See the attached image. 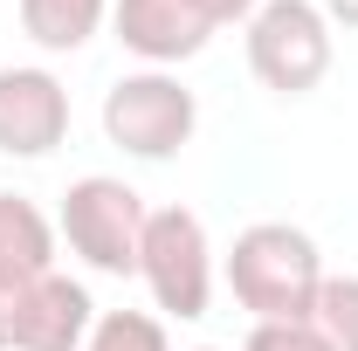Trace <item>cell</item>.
Listing matches in <instances>:
<instances>
[{
    "label": "cell",
    "mask_w": 358,
    "mask_h": 351,
    "mask_svg": "<svg viewBox=\"0 0 358 351\" xmlns=\"http://www.w3.org/2000/svg\"><path fill=\"white\" fill-rule=\"evenodd\" d=\"M227 289L255 324H310L317 289H324V255L303 227L255 220L227 248Z\"/></svg>",
    "instance_id": "1"
},
{
    "label": "cell",
    "mask_w": 358,
    "mask_h": 351,
    "mask_svg": "<svg viewBox=\"0 0 358 351\" xmlns=\"http://www.w3.org/2000/svg\"><path fill=\"white\" fill-rule=\"evenodd\" d=\"M193 124H200V103L166 69H138V76H117L103 89V138L124 159H152V166L179 159L193 145Z\"/></svg>",
    "instance_id": "2"
},
{
    "label": "cell",
    "mask_w": 358,
    "mask_h": 351,
    "mask_svg": "<svg viewBox=\"0 0 358 351\" xmlns=\"http://www.w3.org/2000/svg\"><path fill=\"white\" fill-rule=\"evenodd\" d=\"M248 69L275 96H310L331 76V21L317 0H262L248 14Z\"/></svg>",
    "instance_id": "3"
},
{
    "label": "cell",
    "mask_w": 358,
    "mask_h": 351,
    "mask_svg": "<svg viewBox=\"0 0 358 351\" xmlns=\"http://www.w3.org/2000/svg\"><path fill=\"white\" fill-rule=\"evenodd\" d=\"M145 220H152V207L110 173H90V179H76V186L62 193V241H69V255H83L96 275H138Z\"/></svg>",
    "instance_id": "4"
},
{
    "label": "cell",
    "mask_w": 358,
    "mask_h": 351,
    "mask_svg": "<svg viewBox=\"0 0 358 351\" xmlns=\"http://www.w3.org/2000/svg\"><path fill=\"white\" fill-rule=\"evenodd\" d=\"M138 282L152 289V303L193 324L207 317V296H214V248H207V227L186 207H159L145 220V248H138Z\"/></svg>",
    "instance_id": "5"
},
{
    "label": "cell",
    "mask_w": 358,
    "mask_h": 351,
    "mask_svg": "<svg viewBox=\"0 0 358 351\" xmlns=\"http://www.w3.org/2000/svg\"><path fill=\"white\" fill-rule=\"evenodd\" d=\"M69 138V89L48 69H0V152L48 159Z\"/></svg>",
    "instance_id": "6"
},
{
    "label": "cell",
    "mask_w": 358,
    "mask_h": 351,
    "mask_svg": "<svg viewBox=\"0 0 358 351\" xmlns=\"http://www.w3.org/2000/svg\"><path fill=\"white\" fill-rule=\"evenodd\" d=\"M110 28H117V42L131 48L138 62H152V69L193 62L200 48L214 42V28H207L186 0H110Z\"/></svg>",
    "instance_id": "7"
},
{
    "label": "cell",
    "mask_w": 358,
    "mask_h": 351,
    "mask_svg": "<svg viewBox=\"0 0 358 351\" xmlns=\"http://www.w3.org/2000/svg\"><path fill=\"white\" fill-rule=\"evenodd\" d=\"M96 331V303L76 275H42L21 289L14 310V351H83Z\"/></svg>",
    "instance_id": "8"
},
{
    "label": "cell",
    "mask_w": 358,
    "mask_h": 351,
    "mask_svg": "<svg viewBox=\"0 0 358 351\" xmlns=\"http://www.w3.org/2000/svg\"><path fill=\"white\" fill-rule=\"evenodd\" d=\"M42 275H55V227H48V214L35 200L0 193V282L28 289Z\"/></svg>",
    "instance_id": "9"
},
{
    "label": "cell",
    "mask_w": 358,
    "mask_h": 351,
    "mask_svg": "<svg viewBox=\"0 0 358 351\" xmlns=\"http://www.w3.org/2000/svg\"><path fill=\"white\" fill-rule=\"evenodd\" d=\"M103 21H110V0H21V28L48 55H76Z\"/></svg>",
    "instance_id": "10"
},
{
    "label": "cell",
    "mask_w": 358,
    "mask_h": 351,
    "mask_svg": "<svg viewBox=\"0 0 358 351\" xmlns=\"http://www.w3.org/2000/svg\"><path fill=\"white\" fill-rule=\"evenodd\" d=\"M310 331L331 351H358V275H324L310 310Z\"/></svg>",
    "instance_id": "11"
},
{
    "label": "cell",
    "mask_w": 358,
    "mask_h": 351,
    "mask_svg": "<svg viewBox=\"0 0 358 351\" xmlns=\"http://www.w3.org/2000/svg\"><path fill=\"white\" fill-rule=\"evenodd\" d=\"M83 351H173V345H166L159 317H145V310H103Z\"/></svg>",
    "instance_id": "12"
},
{
    "label": "cell",
    "mask_w": 358,
    "mask_h": 351,
    "mask_svg": "<svg viewBox=\"0 0 358 351\" xmlns=\"http://www.w3.org/2000/svg\"><path fill=\"white\" fill-rule=\"evenodd\" d=\"M241 351H331V345L317 338L310 324H255Z\"/></svg>",
    "instance_id": "13"
},
{
    "label": "cell",
    "mask_w": 358,
    "mask_h": 351,
    "mask_svg": "<svg viewBox=\"0 0 358 351\" xmlns=\"http://www.w3.org/2000/svg\"><path fill=\"white\" fill-rule=\"evenodd\" d=\"M186 7H193V14L207 21V28H227V21H248V14H255L262 0H186Z\"/></svg>",
    "instance_id": "14"
},
{
    "label": "cell",
    "mask_w": 358,
    "mask_h": 351,
    "mask_svg": "<svg viewBox=\"0 0 358 351\" xmlns=\"http://www.w3.org/2000/svg\"><path fill=\"white\" fill-rule=\"evenodd\" d=\"M14 310H21V289L0 282V351H14Z\"/></svg>",
    "instance_id": "15"
},
{
    "label": "cell",
    "mask_w": 358,
    "mask_h": 351,
    "mask_svg": "<svg viewBox=\"0 0 358 351\" xmlns=\"http://www.w3.org/2000/svg\"><path fill=\"white\" fill-rule=\"evenodd\" d=\"M317 14H324L331 28H358V0H317Z\"/></svg>",
    "instance_id": "16"
},
{
    "label": "cell",
    "mask_w": 358,
    "mask_h": 351,
    "mask_svg": "<svg viewBox=\"0 0 358 351\" xmlns=\"http://www.w3.org/2000/svg\"><path fill=\"white\" fill-rule=\"evenodd\" d=\"M200 351H221V345H200Z\"/></svg>",
    "instance_id": "17"
}]
</instances>
